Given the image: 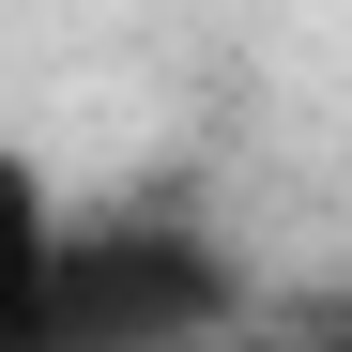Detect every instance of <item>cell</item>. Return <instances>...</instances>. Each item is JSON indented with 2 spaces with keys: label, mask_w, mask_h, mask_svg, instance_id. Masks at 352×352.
I'll use <instances>...</instances> for the list:
<instances>
[{
  "label": "cell",
  "mask_w": 352,
  "mask_h": 352,
  "mask_svg": "<svg viewBox=\"0 0 352 352\" xmlns=\"http://www.w3.org/2000/svg\"><path fill=\"white\" fill-rule=\"evenodd\" d=\"M230 307H245V276L199 230L107 214V230H62V261L16 291V352H199Z\"/></svg>",
  "instance_id": "6da1fadb"
},
{
  "label": "cell",
  "mask_w": 352,
  "mask_h": 352,
  "mask_svg": "<svg viewBox=\"0 0 352 352\" xmlns=\"http://www.w3.org/2000/svg\"><path fill=\"white\" fill-rule=\"evenodd\" d=\"M291 352H352V337H291Z\"/></svg>",
  "instance_id": "7a4b0ae2"
}]
</instances>
